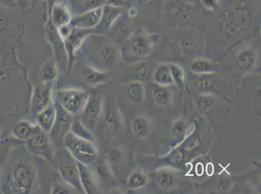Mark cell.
Instances as JSON below:
<instances>
[{"mask_svg":"<svg viewBox=\"0 0 261 194\" xmlns=\"http://www.w3.org/2000/svg\"><path fill=\"white\" fill-rule=\"evenodd\" d=\"M120 51L118 44L106 35L94 33L85 38L75 59L82 56L88 65L106 72L117 63Z\"/></svg>","mask_w":261,"mask_h":194,"instance_id":"6da1fadb","label":"cell"},{"mask_svg":"<svg viewBox=\"0 0 261 194\" xmlns=\"http://www.w3.org/2000/svg\"><path fill=\"white\" fill-rule=\"evenodd\" d=\"M8 188L12 193H32L37 182V171L29 156L23 151L12 167L8 177Z\"/></svg>","mask_w":261,"mask_h":194,"instance_id":"7a4b0ae2","label":"cell"},{"mask_svg":"<svg viewBox=\"0 0 261 194\" xmlns=\"http://www.w3.org/2000/svg\"><path fill=\"white\" fill-rule=\"evenodd\" d=\"M63 146L76 161L82 164L92 166L98 160V149L94 143L71 131L64 139Z\"/></svg>","mask_w":261,"mask_h":194,"instance_id":"3957f363","label":"cell"},{"mask_svg":"<svg viewBox=\"0 0 261 194\" xmlns=\"http://www.w3.org/2000/svg\"><path fill=\"white\" fill-rule=\"evenodd\" d=\"M54 163H56L62 180L78 192L84 193L77 161L65 148L54 154Z\"/></svg>","mask_w":261,"mask_h":194,"instance_id":"277c9868","label":"cell"},{"mask_svg":"<svg viewBox=\"0 0 261 194\" xmlns=\"http://www.w3.org/2000/svg\"><path fill=\"white\" fill-rule=\"evenodd\" d=\"M153 37L145 29L137 28L126 40L120 44V52L127 58L141 57L146 55L152 47Z\"/></svg>","mask_w":261,"mask_h":194,"instance_id":"5b68a950","label":"cell"},{"mask_svg":"<svg viewBox=\"0 0 261 194\" xmlns=\"http://www.w3.org/2000/svg\"><path fill=\"white\" fill-rule=\"evenodd\" d=\"M90 93L82 89L64 88L56 93V103L73 116L82 113Z\"/></svg>","mask_w":261,"mask_h":194,"instance_id":"8992f818","label":"cell"},{"mask_svg":"<svg viewBox=\"0 0 261 194\" xmlns=\"http://www.w3.org/2000/svg\"><path fill=\"white\" fill-rule=\"evenodd\" d=\"M103 108V99L101 94L94 92L90 93L80 117L83 124L90 131H94L96 127Z\"/></svg>","mask_w":261,"mask_h":194,"instance_id":"52a82bcc","label":"cell"},{"mask_svg":"<svg viewBox=\"0 0 261 194\" xmlns=\"http://www.w3.org/2000/svg\"><path fill=\"white\" fill-rule=\"evenodd\" d=\"M25 147L31 154L54 163V153L50 141L41 130L25 141Z\"/></svg>","mask_w":261,"mask_h":194,"instance_id":"ba28073f","label":"cell"},{"mask_svg":"<svg viewBox=\"0 0 261 194\" xmlns=\"http://www.w3.org/2000/svg\"><path fill=\"white\" fill-rule=\"evenodd\" d=\"M134 18L128 13L127 9H125L116 19L106 35L116 44H122L137 29L135 28Z\"/></svg>","mask_w":261,"mask_h":194,"instance_id":"9c48e42d","label":"cell"},{"mask_svg":"<svg viewBox=\"0 0 261 194\" xmlns=\"http://www.w3.org/2000/svg\"><path fill=\"white\" fill-rule=\"evenodd\" d=\"M57 111L56 122L53 128L49 132L53 143L58 147L63 146V141L66 134L70 132L72 127L73 116L64 110L58 103L54 104Z\"/></svg>","mask_w":261,"mask_h":194,"instance_id":"30bf717a","label":"cell"},{"mask_svg":"<svg viewBox=\"0 0 261 194\" xmlns=\"http://www.w3.org/2000/svg\"><path fill=\"white\" fill-rule=\"evenodd\" d=\"M43 84V87H35L32 94L31 112L35 116L51 105L52 83Z\"/></svg>","mask_w":261,"mask_h":194,"instance_id":"8fae6325","label":"cell"},{"mask_svg":"<svg viewBox=\"0 0 261 194\" xmlns=\"http://www.w3.org/2000/svg\"><path fill=\"white\" fill-rule=\"evenodd\" d=\"M102 11H103V7L86 12L82 15L73 16L69 24L76 29H96L97 26L100 22Z\"/></svg>","mask_w":261,"mask_h":194,"instance_id":"7c38bea8","label":"cell"},{"mask_svg":"<svg viewBox=\"0 0 261 194\" xmlns=\"http://www.w3.org/2000/svg\"><path fill=\"white\" fill-rule=\"evenodd\" d=\"M80 179L84 193H100L101 189L96 173L91 168V165H86L77 162Z\"/></svg>","mask_w":261,"mask_h":194,"instance_id":"4fadbf2b","label":"cell"},{"mask_svg":"<svg viewBox=\"0 0 261 194\" xmlns=\"http://www.w3.org/2000/svg\"><path fill=\"white\" fill-rule=\"evenodd\" d=\"M125 8L106 4L103 7L100 22L96 29L100 34L106 35L116 19L125 11Z\"/></svg>","mask_w":261,"mask_h":194,"instance_id":"5bb4252c","label":"cell"},{"mask_svg":"<svg viewBox=\"0 0 261 194\" xmlns=\"http://www.w3.org/2000/svg\"><path fill=\"white\" fill-rule=\"evenodd\" d=\"M72 16L82 15L86 12L102 8L108 0H64Z\"/></svg>","mask_w":261,"mask_h":194,"instance_id":"9a60e30c","label":"cell"},{"mask_svg":"<svg viewBox=\"0 0 261 194\" xmlns=\"http://www.w3.org/2000/svg\"><path fill=\"white\" fill-rule=\"evenodd\" d=\"M57 111L56 106L51 105L36 115L37 124L42 131L49 134L56 122Z\"/></svg>","mask_w":261,"mask_h":194,"instance_id":"2e32d148","label":"cell"},{"mask_svg":"<svg viewBox=\"0 0 261 194\" xmlns=\"http://www.w3.org/2000/svg\"><path fill=\"white\" fill-rule=\"evenodd\" d=\"M59 68L56 59L51 57L42 62L39 70L40 81L43 84H50L58 79Z\"/></svg>","mask_w":261,"mask_h":194,"instance_id":"e0dca14e","label":"cell"},{"mask_svg":"<svg viewBox=\"0 0 261 194\" xmlns=\"http://www.w3.org/2000/svg\"><path fill=\"white\" fill-rule=\"evenodd\" d=\"M81 74L84 82L87 84L96 85L103 83L107 79L106 72L88 65L85 61L81 66Z\"/></svg>","mask_w":261,"mask_h":194,"instance_id":"ac0fdd59","label":"cell"},{"mask_svg":"<svg viewBox=\"0 0 261 194\" xmlns=\"http://www.w3.org/2000/svg\"><path fill=\"white\" fill-rule=\"evenodd\" d=\"M40 130L37 124H33L28 120H23L14 127L13 136L18 140L26 141Z\"/></svg>","mask_w":261,"mask_h":194,"instance_id":"d6986e66","label":"cell"},{"mask_svg":"<svg viewBox=\"0 0 261 194\" xmlns=\"http://www.w3.org/2000/svg\"><path fill=\"white\" fill-rule=\"evenodd\" d=\"M220 24L224 32L229 36H236L241 31L234 20L232 11L225 12L223 14L220 18Z\"/></svg>","mask_w":261,"mask_h":194,"instance_id":"ffe728a7","label":"cell"},{"mask_svg":"<svg viewBox=\"0 0 261 194\" xmlns=\"http://www.w3.org/2000/svg\"><path fill=\"white\" fill-rule=\"evenodd\" d=\"M240 29L243 30L251 24V15L250 11L246 6H241L232 11Z\"/></svg>","mask_w":261,"mask_h":194,"instance_id":"44dd1931","label":"cell"},{"mask_svg":"<svg viewBox=\"0 0 261 194\" xmlns=\"http://www.w3.org/2000/svg\"><path fill=\"white\" fill-rule=\"evenodd\" d=\"M255 60V54L250 49L242 51L237 58V66L241 70L247 71L252 67Z\"/></svg>","mask_w":261,"mask_h":194,"instance_id":"7402d4cb","label":"cell"},{"mask_svg":"<svg viewBox=\"0 0 261 194\" xmlns=\"http://www.w3.org/2000/svg\"><path fill=\"white\" fill-rule=\"evenodd\" d=\"M70 131L72 132L73 134L76 135V136L82 137V138L91 141L92 140V132L90 131V130L83 124L80 117H77L73 119Z\"/></svg>","mask_w":261,"mask_h":194,"instance_id":"603a6c76","label":"cell"},{"mask_svg":"<svg viewBox=\"0 0 261 194\" xmlns=\"http://www.w3.org/2000/svg\"><path fill=\"white\" fill-rule=\"evenodd\" d=\"M105 125L106 131L108 134H115L117 132L119 124L116 119L115 112L110 110L106 113L105 119Z\"/></svg>","mask_w":261,"mask_h":194,"instance_id":"cb8c5ba5","label":"cell"},{"mask_svg":"<svg viewBox=\"0 0 261 194\" xmlns=\"http://www.w3.org/2000/svg\"><path fill=\"white\" fill-rule=\"evenodd\" d=\"M217 68V66L212 62L206 60H198L194 61L191 66L192 72L202 73L210 72Z\"/></svg>","mask_w":261,"mask_h":194,"instance_id":"d4e9b609","label":"cell"},{"mask_svg":"<svg viewBox=\"0 0 261 194\" xmlns=\"http://www.w3.org/2000/svg\"><path fill=\"white\" fill-rule=\"evenodd\" d=\"M15 2L16 8L24 17L30 15L36 6V4L33 0H15Z\"/></svg>","mask_w":261,"mask_h":194,"instance_id":"484cf974","label":"cell"},{"mask_svg":"<svg viewBox=\"0 0 261 194\" xmlns=\"http://www.w3.org/2000/svg\"><path fill=\"white\" fill-rule=\"evenodd\" d=\"M155 79L158 81L163 83H170L172 81V75L168 66L162 64L159 66L156 71Z\"/></svg>","mask_w":261,"mask_h":194,"instance_id":"4316f807","label":"cell"},{"mask_svg":"<svg viewBox=\"0 0 261 194\" xmlns=\"http://www.w3.org/2000/svg\"><path fill=\"white\" fill-rule=\"evenodd\" d=\"M133 130L135 134L139 136H146L148 132V126L146 120L144 119H137L133 123Z\"/></svg>","mask_w":261,"mask_h":194,"instance_id":"83f0119b","label":"cell"},{"mask_svg":"<svg viewBox=\"0 0 261 194\" xmlns=\"http://www.w3.org/2000/svg\"><path fill=\"white\" fill-rule=\"evenodd\" d=\"M73 190H75L74 188L68 185L65 181H64V183L56 182V183L54 184V186H52L51 193L54 194L72 193V191Z\"/></svg>","mask_w":261,"mask_h":194,"instance_id":"f1b7e54d","label":"cell"},{"mask_svg":"<svg viewBox=\"0 0 261 194\" xmlns=\"http://www.w3.org/2000/svg\"><path fill=\"white\" fill-rule=\"evenodd\" d=\"M168 67H169L172 79H174L177 83H182L184 73H182L181 69L175 64H170L168 66Z\"/></svg>","mask_w":261,"mask_h":194,"instance_id":"f546056e","label":"cell"},{"mask_svg":"<svg viewBox=\"0 0 261 194\" xmlns=\"http://www.w3.org/2000/svg\"><path fill=\"white\" fill-rule=\"evenodd\" d=\"M129 93L130 98L137 102L141 100L142 89L141 86L137 84H130L129 87Z\"/></svg>","mask_w":261,"mask_h":194,"instance_id":"4dcf8cb0","label":"cell"},{"mask_svg":"<svg viewBox=\"0 0 261 194\" xmlns=\"http://www.w3.org/2000/svg\"><path fill=\"white\" fill-rule=\"evenodd\" d=\"M155 97L156 102L160 105H166L169 100V94L165 89H159L155 93Z\"/></svg>","mask_w":261,"mask_h":194,"instance_id":"1f68e13d","label":"cell"},{"mask_svg":"<svg viewBox=\"0 0 261 194\" xmlns=\"http://www.w3.org/2000/svg\"><path fill=\"white\" fill-rule=\"evenodd\" d=\"M201 6L208 11H215L219 7V0H200Z\"/></svg>","mask_w":261,"mask_h":194,"instance_id":"d6a6232c","label":"cell"},{"mask_svg":"<svg viewBox=\"0 0 261 194\" xmlns=\"http://www.w3.org/2000/svg\"><path fill=\"white\" fill-rule=\"evenodd\" d=\"M199 108H200L201 112L208 113L210 112L213 108V102L208 97H203L199 101Z\"/></svg>","mask_w":261,"mask_h":194,"instance_id":"836d02e7","label":"cell"},{"mask_svg":"<svg viewBox=\"0 0 261 194\" xmlns=\"http://www.w3.org/2000/svg\"><path fill=\"white\" fill-rule=\"evenodd\" d=\"M159 183L164 188H168V187L172 185L173 177L171 175L167 174V173H163L159 177Z\"/></svg>","mask_w":261,"mask_h":194,"instance_id":"e575fe53","label":"cell"},{"mask_svg":"<svg viewBox=\"0 0 261 194\" xmlns=\"http://www.w3.org/2000/svg\"><path fill=\"white\" fill-rule=\"evenodd\" d=\"M182 46L185 53L188 54L193 53L197 48L196 42L192 40H185L182 42Z\"/></svg>","mask_w":261,"mask_h":194,"instance_id":"d590c367","label":"cell"},{"mask_svg":"<svg viewBox=\"0 0 261 194\" xmlns=\"http://www.w3.org/2000/svg\"><path fill=\"white\" fill-rule=\"evenodd\" d=\"M149 75L148 69L145 66H141L135 71V77L139 80L148 79Z\"/></svg>","mask_w":261,"mask_h":194,"instance_id":"8d00e7d4","label":"cell"},{"mask_svg":"<svg viewBox=\"0 0 261 194\" xmlns=\"http://www.w3.org/2000/svg\"><path fill=\"white\" fill-rule=\"evenodd\" d=\"M144 183V179L143 176L140 174H134L130 177L129 180V184L130 186L134 187L141 186Z\"/></svg>","mask_w":261,"mask_h":194,"instance_id":"74e56055","label":"cell"},{"mask_svg":"<svg viewBox=\"0 0 261 194\" xmlns=\"http://www.w3.org/2000/svg\"><path fill=\"white\" fill-rule=\"evenodd\" d=\"M182 153L180 150H175L170 155L169 159L173 165H179L182 160Z\"/></svg>","mask_w":261,"mask_h":194,"instance_id":"f35d334b","label":"cell"},{"mask_svg":"<svg viewBox=\"0 0 261 194\" xmlns=\"http://www.w3.org/2000/svg\"><path fill=\"white\" fill-rule=\"evenodd\" d=\"M185 130V126L184 123L179 122L175 124L174 127V136L177 137L181 136L182 134H184Z\"/></svg>","mask_w":261,"mask_h":194,"instance_id":"ab89813d","label":"cell"},{"mask_svg":"<svg viewBox=\"0 0 261 194\" xmlns=\"http://www.w3.org/2000/svg\"><path fill=\"white\" fill-rule=\"evenodd\" d=\"M0 4L7 7V8L17 9L16 8L15 0H0Z\"/></svg>","mask_w":261,"mask_h":194,"instance_id":"60d3db41","label":"cell"},{"mask_svg":"<svg viewBox=\"0 0 261 194\" xmlns=\"http://www.w3.org/2000/svg\"><path fill=\"white\" fill-rule=\"evenodd\" d=\"M156 0H137V6L141 4L142 6H151V5L155 3Z\"/></svg>","mask_w":261,"mask_h":194,"instance_id":"b9f144b4","label":"cell"},{"mask_svg":"<svg viewBox=\"0 0 261 194\" xmlns=\"http://www.w3.org/2000/svg\"><path fill=\"white\" fill-rule=\"evenodd\" d=\"M210 81L207 79L201 80L200 82V86L201 88L206 89L210 86Z\"/></svg>","mask_w":261,"mask_h":194,"instance_id":"7bdbcfd3","label":"cell"},{"mask_svg":"<svg viewBox=\"0 0 261 194\" xmlns=\"http://www.w3.org/2000/svg\"><path fill=\"white\" fill-rule=\"evenodd\" d=\"M203 168L202 165L201 163H199V164L197 165L196 167V173L197 174L200 175L201 176V174H203Z\"/></svg>","mask_w":261,"mask_h":194,"instance_id":"ee69618b","label":"cell"},{"mask_svg":"<svg viewBox=\"0 0 261 194\" xmlns=\"http://www.w3.org/2000/svg\"><path fill=\"white\" fill-rule=\"evenodd\" d=\"M127 2L128 6L129 7L136 6L137 4V0H125Z\"/></svg>","mask_w":261,"mask_h":194,"instance_id":"f6af8a7d","label":"cell"},{"mask_svg":"<svg viewBox=\"0 0 261 194\" xmlns=\"http://www.w3.org/2000/svg\"><path fill=\"white\" fill-rule=\"evenodd\" d=\"M213 170H214V169H213V166L211 164L207 165V173L208 175H212L213 173Z\"/></svg>","mask_w":261,"mask_h":194,"instance_id":"bcb514c9","label":"cell"},{"mask_svg":"<svg viewBox=\"0 0 261 194\" xmlns=\"http://www.w3.org/2000/svg\"><path fill=\"white\" fill-rule=\"evenodd\" d=\"M33 1L34 2L35 4H37L38 2H39V1L43 2V0H33Z\"/></svg>","mask_w":261,"mask_h":194,"instance_id":"7dc6e473","label":"cell"},{"mask_svg":"<svg viewBox=\"0 0 261 194\" xmlns=\"http://www.w3.org/2000/svg\"><path fill=\"white\" fill-rule=\"evenodd\" d=\"M189 1L191 2H196L197 1H198V0H189Z\"/></svg>","mask_w":261,"mask_h":194,"instance_id":"c3c4849f","label":"cell"}]
</instances>
